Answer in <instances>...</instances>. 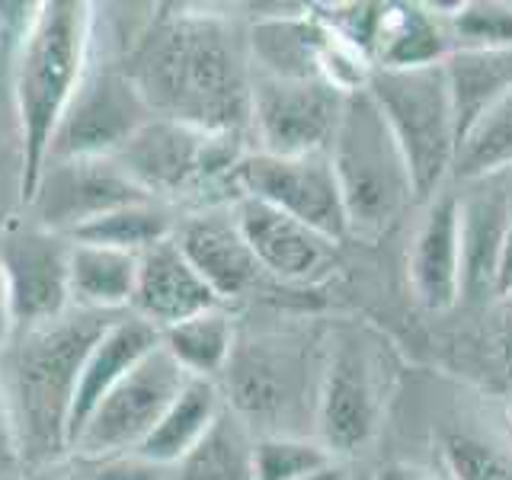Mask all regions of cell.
Masks as SVG:
<instances>
[{"label":"cell","instance_id":"7c38bea8","mask_svg":"<svg viewBox=\"0 0 512 480\" xmlns=\"http://www.w3.org/2000/svg\"><path fill=\"white\" fill-rule=\"evenodd\" d=\"M151 119V109L144 106L128 71L112 68V64L103 68L90 58L74 103L58 125L48 164L77 157H116L128 138Z\"/></svg>","mask_w":512,"mask_h":480},{"label":"cell","instance_id":"ffe728a7","mask_svg":"<svg viewBox=\"0 0 512 480\" xmlns=\"http://www.w3.org/2000/svg\"><path fill=\"white\" fill-rule=\"evenodd\" d=\"M212 308H221V301L192 269L173 237L160 240L138 256L135 298L132 308H128L135 317L148 320L157 330H167Z\"/></svg>","mask_w":512,"mask_h":480},{"label":"cell","instance_id":"3957f363","mask_svg":"<svg viewBox=\"0 0 512 480\" xmlns=\"http://www.w3.org/2000/svg\"><path fill=\"white\" fill-rule=\"evenodd\" d=\"M96 13L84 0H48L13 55V109L20 135V199H36L52 141L90 68Z\"/></svg>","mask_w":512,"mask_h":480},{"label":"cell","instance_id":"44dd1931","mask_svg":"<svg viewBox=\"0 0 512 480\" xmlns=\"http://www.w3.org/2000/svg\"><path fill=\"white\" fill-rule=\"evenodd\" d=\"M452 55L445 16L423 4H384L372 64L375 71L436 68Z\"/></svg>","mask_w":512,"mask_h":480},{"label":"cell","instance_id":"8d00e7d4","mask_svg":"<svg viewBox=\"0 0 512 480\" xmlns=\"http://www.w3.org/2000/svg\"><path fill=\"white\" fill-rule=\"evenodd\" d=\"M512 292V221L503 240V253H500V266H496V295H509Z\"/></svg>","mask_w":512,"mask_h":480},{"label":"cell","instance_id":"52a82bcc","mask_svg":"<svg viewBox=\"0 0 512 480\" xmlns=\"http://www.w3.org/2000/svg\"><path fill=\"white\" fill-rule=\"evenodd\" d=\"M240 157V135H212L180 122L151 119L112 160L148 199H180L221 180L231 183Z\"/></svg>","mask_w":512,"mask_h":480},{"label":"cell","instance_id":"ac0fdd59","mask_svg":"<svg viewBox=\"0 0 512 480\" xmlns=\"http://www.w3.org/2000/svg\"><path fill=\"white\" fill-rule=\"evenodd\" d=\"M461 250H464V295L496 292L503 240L512 221V167L464 180L458 192Z\"/></svg>","mask_w":512,"mask_h":480},{"label":"cell","instance_id":"d590c367","mask_svg":"<svg viewBox=\"0 0 512 480\" xmlns=\"http://www.w3.org/2000/svg\"><path fill=\"white\" fill-rule=\"evenodd\" d=\"M372 480H439V477H432V471L426 468H416V464L391 461V464H384V468H378Z\"/></svg>","mask_w":512,"mask_h":480},{"label":"cell","instance_id":"d6a6232c","mask_svg":"<svg viewBox=\"0 0 512 480\" xmlns=\"http://www.w3.org/2000/svg\"><path fill=\"white\" fill-rule=\"evenodd\" d=\"M20 474H23L20 442H16L10 407H7L4 388H0V480H10V477H20Z\"/></svg>","mask_w":512,"mask_h":480},{"label":"cell","instance_id":"e0dca14e","mask_svg":"<svg viewBox=\"0 0 512 480\" xmlns=\"http://www.w3.org/2000/svg\"><path fill=\"white\" fill-rule=\"evenodd\" d=\"M160 349V330L148 320L135 317L132 311L116 314L96 336L84 365L77 375V391L71 400V420H68V452L77 439V432L93 416V410L119 388V384L135 372V368Z\"/></svg>","mask_w":512,"mask_h":480},{"label":"cell","instance_id":"9a60e30c","mask_svg":"<svg viewBox=\"0 0 512 480\" xmlns=\"http://www.w3.org/2000/svg\"><path fill=\"white\" fill-rule=\"evenodd\" d=\"M231 212L240 237L247 240L256 266L266 276L279 282H311L330 269L336 240L317 234L308 224L279 212V208L247 196H237Z\"/></svg>","mask_w":512,"mask_h":480},{"label":"cell","instance_id":"f546056e","mask_svg":"<svg viewBox=\"0 0 512 480\" xmlns=\"http://www.w3.org/2000/svg\"><path fill=\"white\" fill-rule=\"evenodd\" d=\"M336 458L308 436H256L253 480H301Z\"/></svg>","mask_w":512,"mask_h":480},{"label":"cell","instance_id":"8992f818","mask_svg":"<svg viewBox=\"0 0 512 480\" xmlns=\"http://www.w3.org/2000/svg\"><path fill=\"white\" fill-rule=\"evenodd\" d=\"M384 416V362L356 327H340L327 343L314 394V432L333 458L365 452Z\"/></svg>","mask_w":512,"mask_h":480},{"label":"cell","instance_id":"83f0119b","mask_svg":"<svg viewBox=\"0 0 512 480\" xmlns=\"http://www.w3.org/2000/svg\"><path fill=\"white\" fill-rule=\"evenodd\" d=\"M436 445L448 480H512V455L480 432L445 426Z\"/></svg>","mask_w":512,"mask_h":480},{"label":"cell","instance_id":"484cf974","mask_svg":"<svg viewBox=\"0 0 512 480\" xmlns=\"http://www.w3.org/2000/svg\"><path fill=\"white\" fill-rule=\"evenodd\" d=\"M253 442L247 423L224 404L202 442L170 468V480H253Z\"/></svg>","mask_w":512,"mask_h":480},{"label":"cell","instance_id":"d6986e66","mask_svg":"<svg viewBox=\"0 0 512 480\" xmlns=\"http://www.w3.org/2000/svg\"><path fill=\"white\" fill-rule=\"evenodd\" d=\"M173 240L221 304L244 298L263 276L247 240L237 231L231 208H205L186 218L173 231Z\"/></svg>","mask_w":512,"mask_h":480},{"label":"cell","instance_id":"603a6c76","mask_svg":"<svg viewBox=\"0 0 512 480\" xmlns=\"http://www.w3.org/2000/svg\"><path fill=\"white\" fill-rule=\"evenodd\" d=\"M135 282H138L135 253L74 244L71 240V266H68L71 308L93 311V314H125L132 308Z\"/></svg>","mask_w":512,"mask_h":480},{"label":"cell","instance_id":"f35d334b","mask_svg":"<svg viewBox=\"0 0 512 480\" xmlns=\"http://www.w3.org/2000/svg\"><path fill=\"white\" fill-rule=\"evenodd\" d=\"M26 480H74V477H61L55 471H39L36 477H26Z\"/></svg>","mask_w":512,"mask_h":480},{"label":"cell","instance_id":"8fae6325","mask_svg":"<svg viewBox=\"0 0 512 480\" xmlns=\"http://www.w3.org/2000/svg\"><path fill=\"white\" fill-rule=\"evenodd\" d=\"M231 183L237 196L266 202L330 240L349 234L340 183L327 154L276 157L253 151L240 157Z\"/></svg>","mask_w":512,"mask_h":480},{"label":"cell","instance_id":"cb8c5ba5","mask_svg":"<svg viewBox=\"0 0 512 480\" xmlns=\"http://www.w3.org/2000/svg\"><path fill=\"white\" fill-rule=\"evenodd\" d=\"M221 410L224 394L218 384L205 378H189L183 391L173 397L167 413L160 416L154 432L141 442L138 455L160 464V468H173L176 461L186 458L202 442V436L212 429Z\"/></svg>","mask_w":512,"mask_h":480},{"label":"cell","instance_id":"5b68a950","mask_svg":"<svg viewBox=\"0 0 512 480\" xmlns=\"http://www.w3.org/2000/svg\"><path fill=\"white\" fill-rule=\"evenodd\" d=\"M365 90L404 154L413 196L429 202L442 192L445 176L455 170L458 157V125L442 64L413 71H375Z\"/></svg>","mask_w":512,"mask_h":480},{"label":"cell","instance_id":"6da1fadb","mask_svg":"<svg viewBox=\"0 0 512 480\" xmlns=\"http://www.w3.org/2000/svg\"><path fill=\"white\" fill-rule=\"evenodd\" d=\"M125 71L154 119L212 135H240L250 125V52L224 16H154Z\"/></svg>","mask_w":512,"mask_h":480},{"label":"cell","instance_id":"277c9868","mask_svg":"<svg viewBox=\"0 0 512 480\" xmlns=\"http://www.w3.org/2000/svg\"><path fill=\"white\" fill-rule=\"evenodd\" d=\"M327 157L340 183L349 231L378 234L416 199L404 154L368 90L346 96Z\"/></svg>","mask_w":512,"mask_h":480},{"label":"cell","instance_id":"7402d4cb","mask_svg":"<svg viewBox=\"0 0 512 480\" xmlns=\"http://www.w3.org/2000/svg\"><path fill=\"white\" fill-rule=\"evenodd\" d=\"M452 96L458 144L487 112L512 93V48H452L442 61Z\"/></svg>","mask_w":512,"mask_h":480},{"label":"cell","instance_id":"7a4b0ae2","mask_svg":"<svg viewBox=\"0 0 512 480\" xmlns=\"http://www.w3.org/2000/svg\"><path fill=\"white\" fill-rule=\"evenodd\" d=\"M116 314L71 308L55 320L16 327L0 352V388L20 442L23 468H45L68 452V420L77 375L90 346Z\"/></svg>","mask_w":512,"mask_h":480},{"label":"cell","instance_id":"ba28073f","mask_svg":"<svg viewBox=\"0 0 512 480\" xmlns=\"http://www.w3.org/2000/svg\"><path fill=\"white\" fill-rule=\"evenodd\" d=\"M224 404L256 436H288V423L301 413L314 420L317 381L298 343L263 336V340L237 343L224 368Z\"/></svg>","mask_w":512,"mask_h":480},{"label":"cell","instance_id":"74e56055","mask_svg":"<svg viewBox=\"0 0 512 480\" xmlns=\"http://www.w3.org/2000/svg\"><path fill=\"white\" fill-rule=\"evenodd\" d=\"M301 480H349V474H346V468L340 461H333V464H327V468H320V471L301 477Z\"/></svg>","mask_w":512,"mask_h":480},{"label":"cell","instance_id":"5bb4252c","mask_svg":"<svg viewBox=\"0 0 512 480\" xmlns=\"http://www.w3.org/2000/svg\"><path fill=\"white\" fill-rule=\"evenodd\" d=\"M132 202H154L128 180L112 157L52 160L42 173L36 199L29 205L39 212V224L68 237L74 228L100 218L112 208Z\"/></svg>","mask_w":512,"mask_h":480},{"label":"cell","instance_id":"60d3db41","mask_svg":"<svg viewBox=\"0 0 512 480\" xmlns=\"http://www.w3.org/2000/svg\"><path fill=\"white\" fill-rule=\"evenodd\" d=\"M509 295H512V292H509Z\"/></svg>","mask_w":512,"mask_h":480},{"label":"cell","instance_id":"ab89813d","mask_svg":"<svg viewBox=\"0 0 512 480\" xmlns=\"http://www.w3.org/2000/svg\"><path fill=\"white\" fill-rule=\"evenodd\" d=\"M10 480H26V477H23V474H20V477H10Z\"/></svg>","mask_w":512,"mask_h":480},{"label":"cell","instance_id":"30bf717a","mask_svg":"<svg viewBox=\"0 0 512 480\" xmlns=\"http://www.w3.org/2000/svg\"><path fill=\"white\" fill-rule=\"evenodd\" d=\"M189 375L176 365L164 346L154 349L116 391H112L77 432L71 452L80 461H100L112 455L138 452L151 436L173 397L183 391Z\"/></svg>","mask_w":512,"mask_h":480},{"label":"cell","instance_id":"e575fe53","mask_svg":"<svg viewBox=\"0 0 512 480\" xmlns=\"http://www.w3.org/2000/svg\"><path fill=\"white\" fill-rule=\"evenodd\" d=\"M16 333V314H13V301H10V285H7V272L0 263V352H4Z\"/></svg>","mask_w":512,"mask_h":480},{"label":"cell","instance_id":"d4e9b609","mask_svg":"<svg viewBox=\"0 0 512 480\" xmlns=\"http://www.w3.org/2000/svg\"><path fill=\"white\" fill-rule=\"evenodd\" d=\"M160 346L189 378L215 381L224 375V368L231 362L237 333L224 308H212L183 320V324L160 330Z\"/></svg>","mask_w":512,"mask_h":480},{"label":"cell","instance_id":"1f68e13d","mask_svg":"<svg viewBox=\"0 0 512 480\" xmlns=\"http://www.w3.org/2000/svg\"><path fill=\"white\" fill-rule=\"evenodd\" d=\"M74 480H170V468L141 458L138 452L84 461V474Z\"/></svg>","mask_w":512,"mask_h":480},{"label":"cell","instance_id":"2e32d148","mask_svg":"<svg viewBox=\"0 0 512 480\" xmlns=\"http://www.w3.org/2000/svg\"><path fill=\"white\" fill-rule=\"evenodd\" d=\"M407 279L416 301L426 311H452L464 295V250H461V215L458 192L442 189L426 202L416 224Z\"/></svg>","mask_w":512,"mask_h":480},{"label":"cell","instance_id":"836d02e7","mask_svg":"<svg viewBox=\"0 0 512 480\" xmlns=\"http://www.w3.org/2000/svg\"><path fill=\"white\" fill-rule=\"evenodd\" d=\"M496 352H500L506 404H509V416H512V295L503 298V308L496 314Z\"/></svg>","mask_w":512,"mask_h":480},{"label":"cell","instance_id":"4fadbf2b","mask_svg":"<svg viewBox=\"0 0 512 480\" xmlns=\"http://www.w3.org/2000/svg\"><path fill=\"white\" fill-rule=\"evenodd\" d=\"M0 263L7 272L16 327H32L71 311V237L42 224H16L0 234Z\"/></svg>","mask_w":512,"mask_h":480},{"label":"cell","instance_id":"f1b7e54d","mask_svg":"<svg viewBox=\"0 0 512 480\" xmlns=\"http://www.w3.org/2000/svg\"><path fill=\"white\" fill-rule=\"evenodd\" d=\"M512 167V93H506L484 119H480L458 144L455 173L474 180L493 170Z\"/></svg>","mask_w":512,"mask_h":480},{"label":"cell","instance_id":"9c48e42d","mask_svg":"<svg viewBox=\"0 0 512 480\" xmlns=\"http://www.w3.org/2000/svg\"><path fill=\"white\" fill-rule=\"evenodd\" d=\"M346 96L320 77L285 80L250 71V128L263 154H327Z\"/></svg>","mask_w":512,"mask_h":480},{"label":"cell","instance_id":"4316f807","mask_svg":"<svg viewBox=\"0 0 512 480\" xmlns=\"http://www.w3.org/2000/svg\"><path fill=\"white\" fill-rule=\"evenodd\" d=\"M173 231L176 228L170 224L164 208H157L154 202H132V205L112 208V212L80 224L68 237L74 244L109 247V250L141 256L144 250L160 244V240L173 237Z\"/></svg>","mask_w":512,"mask_h":480},{"label":"cell","instance_id":"4dcf8cb0","mask_svg":"<svg viewBox=\"0 0 512 480\" xmlns=\"http://www.w3.org/2000/svg\"><path fill=\"white\" fill-rule=\"evenodd\" d=\"M455 48H512V7L493 0H471L445 16Z\"/></svg>","mask_w":512,"mask_h":480}]
</instances>
